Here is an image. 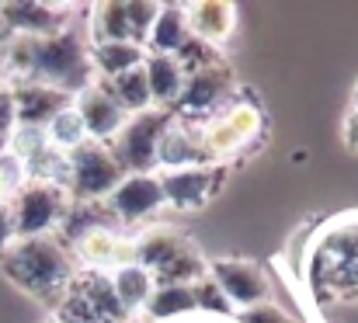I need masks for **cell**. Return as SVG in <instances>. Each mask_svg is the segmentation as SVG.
Returning a JSON list of instances; mask_svg holds the SVG:
<instances>
[{"mask_svg":"<svg viewBox=\"0 0 358 323\" xmlns=\"http://www.w3.org/2000/svg\"><path fill=\"white\" fill-rule=\"evenodd\" d=\"M202 136H199V122H185V118H171L167 132L160 136L157 146V171H178V167H202ZM209 167V164H206Z\"/></svg>","mask_w":358,"mask_h":323,"instance_id":"2e32d148","label":"cell"},{"mask_svg":"<svg viewBox=\"0 0 358 323\" xmlns=\"http://www.w3.org/2000/svg\"><path fill=\"white\" fill-rule=\"evenodd\" d=\"M220 118L237 132V139L243 143V150L254 146V143L261 139V132H264V115H261V108L254 105V101H247V98H234L230 105L220 111Z\"/></svg>","mask_w":358,"mask_h":323,"instance_id":"484cf974","label":"cell"},{"mask_svg":"<svg viewBox=\"0 0 358 323\" xmlns=\"http://www.w3.org/2000/svg\"><path fill=\"white\" fill-rule=\"evenodd\" d=\"M91 52V66H94V77L98 80H112L125 70H136L143 66L146 59V49L136 45V42H108V45H87Z\"/></svg>","mask_w":358,"mask_h":323,"instance_id":"603a6c76","label":"cell"},{"mask_svg":"<svg viewBox=\"0 0 358 323\" xmlns=\"http://www.w3.org/2000/svg\"><path fill=\"white\" fill-rule=\"evenodd\" d=\"M237 98V80L230 73V66L223 59H213L206 66H195L188 70L185 77V91L174 105V118H185V122H209L216 118L223 108Z\"/></svg>","mask_w":358,"mask_h":323,"instance_id":"277c9868","label":"cell"},{"mask_svg":"<svg viewBox=\"0 0 358 323\" xmlns=\"http://www.w3.org/2000/svg\"><path fill=\"white\" fill-rule=\"evenodd\" d=\"M125 171L105 143H84L66 157V195L70 202H108V195L119 188Z\"/></svg>","mask_w":358,"mask_h":323,"instance_id":"3957f363","label":"cell"},{"mask_svg":"<svg viewBox=\"0 0 358 323\" xmlns=\"http://www.w3.org/2000/svg\"><path fill=\"white\" fill-rule=\"evenodd\" d=\"M105 206L119 219V226H136V222L150 219L153 213H160L164 192H160L157 174H125Z\"/></svg>","mask_w":358,"mask_h":323,"instance_id":"8fae6325","label":"cell"},{"mask_svg":"<svg viewBox=\"0 0 358 323\" xmlns=\"http://www.w3.org/2000/svg\"><path fill=\"white\" fill-rule=\"evenodd\" d=\"M14 132V101H10V87H0V139H7Z\"/></svg>","mask_w":358,"mask_h":323,"instance_id":"1f68e13d","label":"cell"},{"mask_svg":"<svg viewBox=\"0 0 358 323\" xmlns=\"http://www.w3.org/2000/svg\"><path fill=\"white\" fill-rule=\"evenodd\" d=\"M209 278L213 285L227 296V303L234 306V313L240 310H254L261 303H271V282L268 275L250 264V261H240V257H223L209 268Z\"/></svg>","mask_w":358,"mask_h":323,"instance_id":"ba28073f","label":"cell"},{"mask_svg":"<svg viewBox=\"0 0 358 323\" xmlns=\"http://www.w3.org/2000/svg\"><path fill=\"white\" fill-rule=\"evenodd\" d=\"M192 292H195V310H202V313H213V317H234V306L227 303V296L213 285V278L206 275L202 282H195L192 285Z\"/></svg>","mask_w":358,"mask_h":323,"instance_id":"83f0119b","label":"cell"},{"mask_svg":"<svg viewBox=\"0 0 358 323\" xmlns=\"http://www.w3.org/2000/svg\"><path fill=\"white\" fill-rule=\"evenodd\" d=\"M143 73H146V87H150V101L153 108L174 111L181 91H185V66L178 56H146L143 59Z\"/></svg>","mask_w":358,"mask_h":323,"instance_id":"e0dca14e","label":"cell"},{"mask_svg":"<svg viewBox=\"0 0 358 323\" xmlns=\"http://www.w3.org/2000/svg\"><path fill=\"white\" fill-rule=\"evenodd\" d=\"M352 101H355L352 108H358V84H355V91H352Z\"/></svg>","mask_w":358,"mask_h":323,"instance_id":"e575fe53","label":"cell"},{"mask_svg":"<svg viewBox=\"0 0 358 323\" xmlns=\"http://www.w3.org/2000/svg\"><path fill=\"white\" fill-rule=\"evenodd\" d=\"M122 323H143V320L139 317H129V320H122Z\"/></svg>","mask_w":358,"mask_h":323,"instance_id":"d590c367","label":"cell"},{"mask_svg":"<svg viewBox=\"0 0 358 323\" xmlns=\"http://www.w3.org/2000/svg\"><path fill=\"white\" fill-rule=\"evenodd\" d=\"M185 21H188V35L195 42L216 49L234 35L237 10L227 0H195V3H185Z\"/></svg>","mask_w":358,"mask_h":323,"instance_id":"9a60e30c","label":"cell"},{"mask_svg":"<svg viewBox=\"0 0 358 323\" xmlns=\"http://www.w3.org/2000/svg\"><path fill=\"white\" fill-rule=\"evenodd\" d=\"M3 150H7V139H0V153H3Z\"/></svg>","mask_w":358,"mask_h":323,"instance_id":"8d00e7d4","label":"cell"},{"mask_svg":"<svg viewBox=\"0 0 358 323\" xmlns=\"http://www.w3.org/2000/svg\"><path fill=\"white\" fill-rule=\"evenodd\" d=\"M108 282H112V292H115L119 306L129 317H139L143 306H146V299H150L153 289H157V285H153V275H150L146 268H139V264H129V268L112 271Z\"/></svg>","mask_w":358,"mask_h":323,"instance_id":"7402d4cb","label":"cell"},{"mask_svg":"<svg viewBox=\"0 0 358 323\" xmlns=\"http://www.w3.org/2000/svg\"><path fill=\"white\" fill-rule=\"evenodd\" d=\"M21 185H24V171H21V164L3 150V153H0V209L10 206V199L17 195Z\"/></svg>","mask_w":358,"mask_h":323,"instance_id":"f546056e","label":"cell"},{"mask_svg":"<svg viewBox=\"0 0 358 323\" xmlns=\"http://www.w3.org/2000/svg\"><path fill=\"white\" fill-rule=\"evenodd\" d=\"M160 192H164V206L174 209H202L220 181H223V167H178V171H157Z\"/></svg>","mask_w":358,"mask_h":323,"instance_id":"30bf717a","label":"cell"},{"mask_svg":"<svg viewBox=\"0 0 358 323\" xmlns=\"http://www.w3.org/2000/svg\"><path fill=\"white\" fill-rule=\"evenodd\" d=\"M49 323H66V320H59V317H56V320H49Z\"/></svg>","mask_w":358,"mask_h":323,"instance_id":"74e56055","label":"cell"},{"mask_svg":"<svg viewBox=\"0 0 358 323\" xmlns=\"http://www.w3.org/2000/svg\"><path fill=\"white\" fill-rule=\"evenodd\" d=\"M206 275H209L206 261L195 254V247H188V250H181L174 261H167L164 268L153 271V285H195V282H202Z\"/></svg>","mask_w":358,"mask_h":323,"instance_id":"4316f807","label":"cell"},{"mask_svg":"<svg viewBox=\"0 0 358 323\" xmlns=\"http://www.w3.org/2000/svg\"><path fill=\"white\" fill-rule=\"evenodd\" d=\"M10 101H14V129H45L66 105H73V98L42 87V84H14L10 87Z\"/></svg>","mask_w":358,"mask_h":323,"instance_id":"5bb4252c","label":"cell"},{"mask_svg":"<svg viewBox=\"0 0 358 323\" xmlns=\"http://www.w3.org/2000/svg\"><path fill=\"white\" fill-rule=\"evenodd\" d=\"M14 243V222H10V206L0 209V254Z\"/></svg>","mask_w":358,"mask_h":323,"instance_id":"836d02e7","label":"cell"},{"mask_svg":"<svg viewBox=\"0 0 358 323\" xmlns=\"http://www.w3.org/2000/svg\"><path fill=\"white\" fill-rule=\"evenodd\" d=\"M310 268L317 275V289L358 292V222L331 226L313 247Z\"/></svg>","mask_w":358,"mask_h":323,"instance_id":"52a82bcc","label":"cell"},{"mask_svg":"<svg viewBox=\"0 0 358 323\" xmlns=\"http://www.w3.org/2000/svg\"><path fill=\"white\" fill-rule=\"evenodd\" d=\"M91 45H108V42H136V31L129 24V14H125V3L119 0H105V3H94L91 7ZM139 45V42H136Z\"/></svg>","mask_w":358,"mask_h":323,"instance_id":"44dd1931","label":"cell"},{"mask_svg":"<svg viewBox=\"0 0 358 323\" xmlns=\"http://www.w3.org/2000/svg\"><path fill=\"white\" fill-rule=\"evenodd\" d=\"M171 118L174 115L164 108H150V111L125 118L119 136L108 143L112 157L119 160L125 174H157V146H160V136L167 132Z\"/></svg>","mask_w":358,"mask_h":323,"instance_id":"5b68a950","label":"cell"},{"mask_svg":"<svg viewBox=\"0 0 358 323\" xmlns=\"http://www.w3.org/2000/svg\"><path fill=\"white\" fill-rule=\"evenodd\" d=\"M234 320L237 323H296L285 310H278L275 303H261L254 310H240V313H234Z\"/></svg>","mask_w":358,"mask_h":323,"instance_id":"4dcf8cb0","label":"cell"},{"mask_svg":"<svg viewBox=\"0 0 358 323\" xmlns=\"http://www.w3.org/2000/svg\"><path fill=\"white\" fill-rule=\"evenodd\" d=\"M101 84H105V91L115 98V105H119L125 115H139V111H150V108H153L143 66H136V70H125V73L112 77V80H101Z\"/></svg>","mask_w":358,"mask_h":323,"instance_id":"cb8c5ba5","label":"cell"},{"mask_svg":"<svg viewBox=\"0 0 358 323\" xmlns=\"http://www.w3.org/2000/svg\"><path fill=\"white\" fill-rule=\"evenodd\" d=\"M66 14H73L70 3H38V0H17V3H0V24L7 35H28V38H45L59 28H66Z\"/></svg>","mask_w":358,"mask_h":323,"instance_id":"7c38bea8","label":"cell"},{"mask_svg":"<svg viewBox=\"0 0 358 323\" xmlns=\"http://www.w3.org/2000/svg\"><path fill=\"white\" fill-rule=\"evenodd\" d=\"M0 264H3L10 282H17L21 289H28L42 299H52V303L63 296V289L77 275V261L56 233L31 236V240H14L0 254Z\"/></svg>","mask_w":358,"mask_h":323,"instance_id":"6da1fadb","label":"cell"},{"mask_svg":"<svg viewBox=\"0 0 358 323\" xmlns=\"http://www.w3.org/2000/svg\"><path fill=\"white\" fill-rule=\"evenodd\" d=\"M178 323H199V320H178Z\"/></svg>","mask_w":358,"mask_h":323,"instance_id":"f35d334b","label":"cell"},{"mask_svg":"<svg viewBox=\"0 0 358 323\" xmlns=\"http://www.w3.org/2000/svg\"><path fill=\"white\" fill-rule=\"evenodd\" d=\"M132 247H136V264L153 275L157 268H164L167 261H174V257H178L181 250H188L192 243H188L185 233H178L174 226H150L146 233L132 236Z\"/></svg>","mask_w":358,"mask_h":323,"instance_id":"d6986e66","label":"cell"},{"mask_svg":"<svg viewBox=\"0 0 358 323\" xmlns=\"http://www.w3.org/2000/svg\"><path fill=\"white\" fill-rule=\"evenodd\" d=\"M94 80L98 77H94V66H91L87 42L70 24L45 35V38H35L28 84H42V87H52V91L66 94V98H77Z\"/></svg>","mask_w":358,"mask_h":323,"instance_id":"7a4b0ae2","label":"cell"},{"mask_svg":"<svg viewBox=\"0 0 358 323\" xmlns=\"http://www.w3.org/2000/svg\"><path fill=\"white\" fill-rule=\"evenodd\" d=\"M70 254H73V261L84 264V271H101V275L136 264L132 236L119 233L115 226H91V229H84L70 243Z\"/></svg>","mask_w":358,"mask_h":323,"instance_id":"9c48e42d","label":"cell"},{"mask_svg":"<svg viewBox=\"0 0 358 323\" xmlns=\"http://www.w3.org/2000/svg\"><path fill=\"white\" fill-rule=\"evenodd\" d=\"M70 209V195L63 185L49 181H24L17 195L10 199V222H14V240H31V236H49L63 222Z\"/></svg>","mask_w":358,"mask_h":323,"instance_id":"8992f818","label":"cell"},{"mask_svg":"<svg viewBox=\"0 0 358 323\" xmlns=\"http://www.w3.org/2000/svg\"><path fill=\"white\" fill-rule=\"evenodd\" d=\"M341 132H345V146L358 153V108H352V111L345 115V125H341Z\"/></svg>","mask_w":358,"mask_h":323,"instance_id":"d6a6232c","label":"cell"},{"mask_svg":"<svg viewBox=\"0 0 358 323\" xmlns=\"http://www.w3.org/2000/svg\"><path fill=\"white\" fill-rule=\"evenodd\" d=\"M195 313V292L192 285H157L146 299L139 320L143 323H178Z\"/></svg>","mask_w":358,"mask_h":323,"instance_id":"ffe728a7","label":"cell"},{"mask_svg":"<svg viewBox=\"0 0 358 323\" xmlns=\"http://www.w3.org/2000/svg\"><path fill=\"white\" fill-rule=\"evenodd\" d=\"M188 42H192V35H188L185 7L181 3H160L157 21H153V28L143 42L146 56H178Z\"/></svg>","mask_w":358,"mask_h":323,"instance_id":"ac0fdd59","label":"cell"},{"mask_svg":"<svg viewBox=\"0 0 358 323\" xmlns=\"http://www.w3.org/2000/svg\"><path fill=\"white\" fill-rule=\"evenodd\" d=\"M45 139H49V146L59 150L63 157H70L73 150H80L84 143H91V139H87V129H84V122H80V115H77L73 105H66L45 125Z\"/></svg>","mask_w":358,"mask_h":323,"instance_id":"d4e9b609","label":"cell"},{"mask_svg":"<svg viewBox=\"0 0 358 323\" xmlns=\"http://www.w3.org/2000/svg\"><path fill=\"white\" fill-rule=\"evenodd\" d=\"M157 10H160V3H150V0H129L125 3V14H129V24H132L139 45L146 42V35H150V28L157 21Z\"/></svg>","mask_w":358,"mask_h":323,"instance_id":"f1b7e54d","label":"cell"},{"mask_svg":"<svg viewBox=\"0 0 358 323\" xmlns=\"http://www.w3.org/2000/svg\"><path fill=\"white\" fill-rule=\"evenodd\" d=\"M73 108H77V115H80V122H84V129H87V139L91 143H112L115 136H119V129L125 125V111L115 105V98L105 91V84L101 80H94L91 87H84L77 98H73Z\"/></svg>","mask_w":358,"mask_h":323,"instance_id":"4fadbf2b","label":"cell"}]
</instances>
